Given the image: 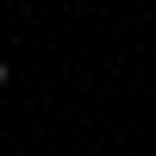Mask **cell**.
<instances>
[{
	"label": "cell",
	"instance_id": "1",
	"mask_svg": "<svg viewBox=\"0 0 156 156\" xmlns=\"http://www.w3.org/2000/svg\"><path fill=\"white\" fill-rule=\"evenodd\" d=\"M6 81H12V69H6V62H0V87H6Z\"/></svg>",
	"mask_w": 156,
	"mask_h": 156
}]
</instances>
